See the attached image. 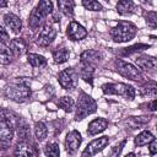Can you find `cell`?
Returning a JSON list of instances; mask_svg holds the SVG:
<instances>
[{
	"instance_id": "484cf974",
	"label": "cell",
	"mask_w": 157,
	"mask_h": 157,
	"mask_svg": "<svg viewBox=\"0 0 157 157\" xmlns=\"http://www.w3.org/2000/svg\"><path fill=\"white\" fill-rule=\"evenodd\" d=\"M58 104H59V107H60L61 109H64V110L67 112V113H70V112L75 108V101H74L71 97H69V96L61 97V98L59 99Z\"/></svg>"
},
{
	"instance_id": "ba28073f",
	"label": "cell",
	"mask_w": 157,
	"mask_h": 157,
	"mask_svg": "<svg viewBox=\"0 0 157 157\" xmlns=\"http://www.w3.org/2000/svg\"><path fill=\"white\" fill-rule=\"evenodd\" d=\"M55 36H56V28L54 27V25L45 23L40 29L39 34L37 36V44L40 47H47L54 40Z\"/></svg>"
},
{
	"instance_id": "e575fe53",
	"label": "cell",
	"mask_w": 157,
	"mask_h": 157,
	"mask_svg": "<svg viewBox=\"0 0 157 157\" xmlns=\"http://www.w3.org/2000/svg\"><path fill=\"white\" fill-rule=\"evenodd\" d=\"M0 42L5 45H9L10 44V37H9V33L7 31L0 25Z\"/></svg>"
},
{
	"instance_id": "5b68a950",
	"label": "cell",
	"mask_w": 157,
	"mask_h": 157,
	"mask_svg": "<svg viewBox=\"0 0 157 157\" xmlns=\"http://www.w3.org/2000/svg\"><path fill=\"white\" fill-rule=\"evenodd\" d=\"M114 67L115 71L118 74H120L121 76L129 78V80H134V81H144V76L141 74V71L139 69H136L134 65H131L130 63H126L121 59H117L114 61Z\"/></svg>"
},
{
	"instance_id": "4316f807",
	"label": "cell",
	"mask_w": 157,
	"mask_h": 157,
	"mask_svg": "<svg viewBox=\"0 0 157 157\" xmlns=\"http://www.w3.org/2000/svg\"><path fill=\"white\" fill-rule=\"evenodd\" d=\"M44 153H45L47 157H59L60 150H59L58 144H55V142L48 144V145L44 147Z\"/></svg>"
},
{
	"instance_id": "603a6c76",
	"label": "cell",
	"mask_w": 157,
	"mask_h": 157,
	"mask_svg": "<svg viewBox=\"0 0 157 157\" xmlns=\"http://www.w3.org/2000/svg\"><path fill=\"white\" fill-rule=\"evenodd\" d=\"M34 135H36L38 141L45 140V137L48 135V128L45 126L44 123H42V121L36 123V125H34Z\"/></svg>"
},
{
	"instance_id": "ffe728a7",
	"label": "cell",
	"mask_w": 157,
	"mask_h": 157,
	"mask_svg": "<svg viewBox=\"0 0 157 157\" xmlns=\"http://www.w3.org/2000/svg\"><path fill=\"white\" fill-rule=\"evenodd\" d=\"M58 7L59 10L66 16V17H72L74 16V2L69 0H59L58 1Z\"/></svg>"
},
{
	"instance_id": "44dd1931",
	"label": "cell",
	"mask_w": 157,
	"mask_h": 157,
	"mask_svg": "<svg viewBox=\"0 0 157 157\" xmlns=\"http://www.w3.org/2000/svg\"><path fill=\"white\" fill-rule=\"evenodd\" d=\"M69 50L66 48H56L54 52H53V59L56 64H63L65 63L67 59H69Z\"/></svg>"
},
{
	"instance_id": "d4e9b609",
	"label": "cell",
	"mask_w": 157,
	"mask_h": 157,
	"mask_svg": "<svg viewBox=\"0 0 157 157\" xmlns=\"http://www.w3.org/2000/svg\"><path fill=\"white\" fill-rule=\"evenodd\" d=\"M157 93V86L155 81H147V83L141 88V94L142 96H147V97H152L155 98Z\"/></svg>"
},
{
	"instance_id": "836d02e7",
	"label": "cell",
	"mask_w": 157,
	"mask_h": 157,
	"mask_svg": "<svg viewBox=\"0 0 157 157\" xmlns=\"http://www.w3.org/2000/svg\"><path fill=\"white\" fill-rule=\"evenodd\" d=\"M37 7L39 10H42L45 15H49L53 11V2L52 1H39Z\"/></svg>"
},
{
	"instance_id": "e0dca14e",
	"label": "cell",
	"mask_w": 157,
	"mask_h": 157,
	"mask_svg": "<svg viewBox=\"0 0 157 157\" xmlns=\"http://www.w3.org/2000/svg\"><path fill=\"white\" fill-rule=\"evenodd\" d=\"M10 52L13 53L15 55H22L27 52V44L26 42L22 39V38H15V39H11L10 40Z\"/></svg>"
},
{
	"instance_id": "9c48e42d",
	"label": "cell",
	"mask_w": 157,
	"mask_h": 157,
	"mask_svg": "<svg viewBox=\"0 0 157 157\" xmlns=\"http://www.w3.org/2000/svg\"><path fill=\"white\" fill-rule=\"evenodd\" d=\"M109 142V139L108 136H102V137H98L93 141H91L87 147L83 150L81 157H93L94 155H97L98 152H101Z\"/></svg>"
},
{
	"instance_id": "30bf717a",
	"label": "cell",
	"mask_w": 157,
	"mask_h": 157,
	"mask_svg": "<svg viewBox=\"0 0 157 157\" xmlns=\"http://www.w3.org/2000/svg\"><path fill=\"white\" fill-rule=\"evenodd\" d=\"M81 141H82V137H81V134L78 131H76V130L70 131L66 135V139H65V148H66V152L70 153V155L76 153V151L78 150V147L81 145Z\"/></svg>"
},
{
	"instance_id": "f546056e",
	"label": "cell",
	"mask_w": 157,
	"mask_h": 157,
	"mask_svg": "<svg viewBox=\"0 0 157 157\" xmlns=\"http://www.w3.org/2000/svg\"><path fill=\"white\" fill-rule=\"evenodd\" d=\"M11 60H12L11 52L9 49H6L5 47H0V64L7 65L11 63Z\"/></svg>"
},
{
	"instance_id": "d6986e66",
	"label": "cell",
	"mask_w": 157,
	"mask_h": 157,
	"mask_svg": "<svg viewBox=\"0 0 157 157\" xmlns=\"http://www.w3.org/2000/svg\"><path fill=\"white\" fill-rule=\"evenodd\" d=\"M117 10L120 15H130V13L135 12L136 6L130 0H121L117 4Z\"/></svg>"
},
{
	"instance_id": "1f68e13d",
	"label": "cell",
	"mask_w": 157,
	"mask_h": 157,
	"mask_svg": "<svg viewBox=\"0 0 157 157\" xmlns=\"http://www.w3.org/2000/svg\"><path fill=\"white\" fill-rule=\"evenodd\" d=\"M146 17V22L150 27L155 28L157 26V12L156 11H148L147 13H145Z\"/></svg>"
},
{
	"instance_id": "6da1fadb",
	"label": "cell",
	"mask_w": 157,
	"mask_h": 157,
	"mask_svg": "<svg viewBox=\"0 0 157 157\" xmlns=\"http://www.w3.org/2000/svg\"><path fill=\"white\" fill-rule=\"evenodd\" d=\"M137 32V28L134 23L129 21H119L118 25L112 28L110 36L112 39L117 43H123V42H129L131 40Z\"/></svg>"
},
{
	"instance_id": "52a82bcc",
	"label": "cell",
	"mask_w": 157,
	"mask_h": 157,
	"mask_svg": "<svg viewBox=\"0 0 157 157\" xmlns=\"http://www.w3.org/2000/svg\"><path fill=\"white\" fill-rule=\"evenodd\" d=\"M77 78H78V75H77L76 70L72 67L64 69L58 75V81L64 90H72L74 87H76Z\"/></svg>"
},
{
	"instance_id": "7c38bea8",
	"label": "cell",
	"mask_w": 157,
	"mask_h": 157,
	"mask_svg": "<svg viewBox=\"0 0 157 157\" xmlns=\"http://www.w3.org/2000/svg\"><path fill=\"white\" fill-rule=\"evenodd\" d=\"M137 66L147 72H155L156 71V59L153 56L148 55H139L135 59Z\"/></svg>"
},
{
	"instance_id": "8d00e7d4",
	"label": "cell",
	"mask_w": 157,
	"mask_h": 157,
	"mask_svg": "<svg viewBox=\"0 0 157 157\" xmlns=\"http://www.w3.org/2000/svg\"><path fill=\"white\" fill-rule=\"evenodd\" d=\"M18 135L22 137V139H26L28 135H29V131H28V128L25 123L22 124H18Z\"/></svg>"
},
{
	"instance_id": "7402d4cb",
	"label": "cell",
	"mask_w": 157,
	"mask_h": 157,
	"mask_svg": "<svg viewBox=\"0 0 157 157\" xmlns=\"http://www.w3.org/2000/svg\"><path fill=\"white\" fill-rule=\"evenodd\" d=\"M27 60H28V63H29L33 67H43V66L47 65V59H45L44 56L39 55V54H33V53H31V54H28Z\"/></svg>"
},
{
	"instance_id": "4fadbf2b",
	"label": "cell",
	"mask_w": 157,
	"mask_h": 157,
	"mask_svg": "<svg viewBox=\"0 0 157 157\" xmlns=\"http://www.w3.org/2000/svg\"><path fill=\"white\" fill-rule=\"evenodd\" d=\"M81 63L82 65H87V66H92L94 67L98 61L101 60V54L97 52V50H93V49H88V50H85L82 54H81Z\"/></svg>"
},
{
	"instance_id": "ac0fdd59",
	"label": "cell",
	"mask_w": 157,
	"mask_h": 157,
	"mask_svg": "<svg viewBox=\"0 0 157 157\" xmlns=\"http://www.w3.org/2000/svg\"><path fill=\"white\" fill-rule=\"evenodd\" d=\"M33 148L29 144H27L26 141H21L16 145L15 148V157H33Z\"/></svg>"
},
{
	"instance_id": "9a60e30c",
	"label": "cell",
	"mask_w": 157,
	"mask_h": 157,
	"mask_svg": "<svg viewBox=\"0 0 157 157\" xmlns=\"http://www.w3.org/2000/svg\"><path fill=\"white\" fill-rule=\"evenodd\" d=\"M108 126V121L104 118H97L94 120H92L88 124V129H87V134L88 135H97L99 132H102L103 130H105V128Z\"/></svg>"
},
{
	"instance_id": "8fae6325",
	"label": "cell",
	"mask_w": 157,
	"mask_h": 157,
	"mask_svg": "<svg viewBox=\"0 0 157 157\" xmlns=\"http://www.w3.org/2000/svg\"><path fill=\"white\" fill-rule=\"evenodd\" d=\"M66 34L69 37V39L71 40H81L83 38H86L87 36V31L83 26H81L78 22L76 21H71L67 26L66 29Z\"/></svg>"
},
{
	"instance_id": "cb8c5ba5",
	"label": "cell",
	"mask_w": 157,
	"mask_h": 157,
	"mask_svg": "<svg viewBox=\"0 0 157 157\" xmlns=\"http://www.w3.org/2000/svg\"><path fill=\"white\" fill-rule=\"evenodd\" d=\"M152 139H155V137H153V135H152L150 131H142V132H140V134L135 137V145H136V146L147 145V144H150V142L152 141Z\"/></svg>"
},
{
	"instance_id": "f1b7e54d",
	"label": "cell",
	"mask_w": 157,
	"mask_h": 157,
	"mask_svg": "<svg viewBox=\"0 0 157 157\" xmlns=\"http://www.w3.org/2000/svg\"><path fill=\"white\" fill-rule=\"evenodd\" d=\"M147 121H148V118H146V117H131L128 120V124L131 126V129H136V128L145 125Z\"/></svg>"
},
{
	"instance_id": "74e56055",
	"label": "cell",
	"mask_w": 157,
	"mask_h": 157,
	"mask_svg": "<svg viewBox=\"0 0 157 157\" xmlns=\"http://www.w3.org/2000/svg\"><path fill=\"white\" fill-rule=\"evenodd\" d=\"M148 145V151H150V155H156V152H157V141H156V139H152V141L150 142V144H147Z\"/></svg>"
},
{
	"instance_id": "f35d334b",
	"label": "cell",
	"mask_w": 157,
	"mask_h": 157,
	"mask_svg": "<svg viewBox=\"0 0 157 157\" xmlns=\"http://www.w3.org/2000/svg\"><path fill=\"white\" fill-rule=\"evenodd\" d=\"M125 157H135V153H129V155H126Z\"/></svg>"
},
{
	"instance_id": "4dcf8cb0",
	"label": "cell",
	"mask_w": 157,
	"mask_h": 157,
	"mask_svg": "<svg viewBox=\"0 0 157 157\" xmlns=\"http://www.w3.org/2000/svg\"><path fill=\"white\" fill-rule=\"evenodd\" d=\"M82 5H83L85 9L91 10V11H101L102 10V5L98 1H94V0H83Z\"/></svg>"
},
{
	"instance_id": "277c9868",
	"label": "cell",
	"mask_w": 157,
	"mask_h": 157,
	"mask_svg": "<svg viewBox=\"0 0 157 157\" xmlns=\"http://www.w3.org/2000/svg\"><path fill=\"white\" fill-rule=\"evenodd\" d=\"M102 91L104 94H117V96H121L129 101L134 99V97H135V88L130 85L121 83V82L104 83L102 86Z\"/></svg>"
},
{
	"instance_id": "7a4b0ae2",
	"label": "cell",
	"mask_w": 157,
	"mask_h": 157,
	"mask_svg": "<svg viewBox=\"0 0 157 157\" xmlns=\"http://www.w3.org/2000/svg\"><path fill=\"white\" fill-rule=\"evenodd\" d=\"M5 94L11 101L25 102L31 97V88H29V86H28V83L26 81L18 80V81H15V82L10 83L6 87Z\"/></svg>"
},
{
	"instance_id": "3957f363",
	"label": "cell",
	"mask_w": 157,
	"mask_h": 157,
	"mask_svg": "<svg viewBox=\"0 0 157 157\" xmlns=\"http://www.w3.org/2000/svg\"><path fill=\"white\" fill-rule=\"evenodd\" d=\"M97 110V103L96 101L88 96L85 92H81L77 99L76 104V113H75V120H82L87 115L94 113Z\"/></svg>"
},
{
	"instance_id": "83f0119b",
	"label": "cell",
	"mask_w": 157,
	"mask_h": 157,
	"mask_svg": "<svg viewBox=\"0 0 157 157\" xmlns=\"http://www.w3.org/2000/svg\"><path fill=\"white\" fill-rule=\"evenodd\" d=\"M93 72H94V69L92 66H87V65H83L82 69H81V77L88 82L90 85H92V78H93Z\"/></svg>"
},
{
	"instance_id": "d590c367",
	"label": "cell",
	"mask_w": 157,
	"mask_h": 157,
	"mask_svg": "<svg viewBox=\"0 0 157 157\" xmlns=\"http://www.w3.org/2000/svg\"><path fill=\"white\" fill-rule=\"evenodd\" d=\"M124 145H125V140H124V141H121L119 145L114 146V147L112 148V152H110L109 157H118V156H119V153L121 152V150H123V146H124Z\"/></svg>"
},
{
	"instance_id": "d6a6232c",
	"label": "cell",
	"mask_w": 157,
	"mask_h": 157,
	"mask_svg": "<svg viewBox=\"0 0 157 157\" xmlns=\"http://www.w3.org/2000/svg\"><path fill=\"white\" fill-rule=\"evenodd\" d=\"M146 48H148L147 44H136V45H132V47H130V48H124L123 54H124V55H130V54H134V53L140 52V50L146 49Z\"/></svg>"
},
{
	"instance_id": "8992f818",
	"label": "cell",
	"mask_w": 157,
	"mask_h": 157,
	"mask_svg": "<svg viewBox=\"0 0 157 157\" xmlns=\"http://www.w3.org/2000/svg\"><path fill=\"white\" fill-rule=\"evenodd\" d=\"M13 137V126L7 117H0V151L6 150Z\"/></svg>"
},
{
	"instance_id": "5bb4252c",
	"label": "cell",
	"mask_w": 157,
	"mask_h": 157,
	"mask_svg": "<svg viewBox=\"0 0 157 157\" xmlns=\"http://www.w3.org/2000/svg\"><path fill=\"white\" fill-rule=\"evenodd\" d=\"M48 15H45L42 10H39L38 7H34L29 15V18H28V25L31 27L32 31H36L37 28H39V26L43 23L44 18L47 17Z\"/></svg>"
},
{
	"instance_id": "2e32d148",
	"label": "cell",
	"mask_w": 157,
	"mask_h": 157,
	"mask_svg": "<svg viewBox=\"0 0 157 157\" xmlns=\"http://www.w3.org/2000/svg\"><path fill=\"white\" fill-rule=\"evenodd\" d=\"M4 21H5L6 26L13 33H20V31L22 28V22H21V20H20L18 16H16L15 13H6L4 16Z\"/></svg>"
}]
</instances>
